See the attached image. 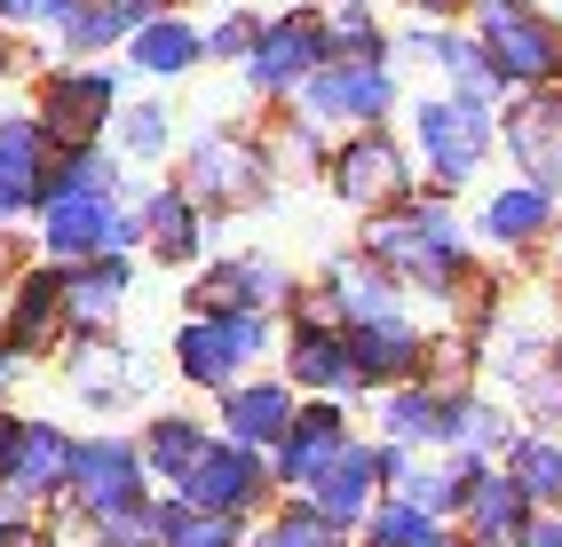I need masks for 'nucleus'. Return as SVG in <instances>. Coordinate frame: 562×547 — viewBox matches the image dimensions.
I'll return each instance as SVG.
<instances>
[{
  "label": "nucleus",
  "instance_id": "f257e3e1",
  "mask_svg": "<svg viewBox=\"0 0 562 547\" xmlns=\"http://www.w3.org/2000/svg\"><path fill=\"white\" fill-rule=\"evenodd\" d=\"M364 254H372L396 286H428V294H452V286L468 278V238H460V223H452L436 199H404V206H389V214H372Z\"/></svg>",
  "mask_w": 562,
  "mask_h": 547
},
{
  "label": "nucleus",
  "instance_id": "f03ea898",
  "mask_svg": "<svg viewBox=\"0 0 562 547\" xmlns=\"http://www.w3.org/2000/svg\"><path fill=\"white\" fill-rule=\"evenodd\" d=\"M412 135H420V159H428V175H436V191H460V182L492 159V135H499V120H492V103L483 96H428V103H412Z\"/></svg>",
  "mask_w": 562,
  "mask_h": 547
},
{
  "label": "nucleus",
  "instance_id": "7ed1b4c3",
  "mask_svg": "<svg viewBox=\"0 0 562 547\" xmlns=\"http://www.w3.org/2000/svg\"><path fill=\"white\" fill-rule=\"evenodd\" d=\"M475 41L507 88H547L562 71V32L531 0H475Z\"/></svg>",
  "mask_w": 562,
  "mask_h": 547
},
{
  "label": "nucleus",
  "instance_id": "20e7f679",
  "mask_svg": "<svg viewBox=\"0 0 562 547\" xmlns=\"http://www.w3.org/2000/svg\"><path fill=\"white\" fill-rule=\"evenodd\" d=\"M270 175H278V159L261 152V143L214 127V135L191 143V159H182V191H191L206 214H231V206H261V199H270Z\"/></svg>",
  "mask_w": 562,
  "mask_h": 547
},
{
  "label": "nucleus",
  "instance_id": "39448f33",
  "mask_svg": "<svg viewBox=\"0 0 562 547\" xmlns=\"http://www.w3.org/2000/svg\"><path fill=\"white\" fill-rule=\"evenodd\" d=\"M261 349H270V310H231V317H199L175 334V365H182V381H199V389H231L238 381V365H254Z\"/></svg>",
  "mask_w": 562,
  "mask_h": 547
},
{
  "label": "nucleus",
  "instance_id": "423d86ee",
  "mask_svg": "<svg viewBox=\"0 0 562 547\" xmlns=\"http://www.w3.org/2000/svg\"><path fill=\"white\" fill-rule=\"evenodd\" d=\"M135 238H143V214H127L120 199H103V191H71V199H48V206H41V246H48V263L127 254Z\"/></svg>",
  "mask_w": 562,
  "mask_h": 547
},
{
  "label": "nucleus",
  "instance_id": "0eeeda50",
  "mask_svg": "<svg viewBox=\"0 0 562 547\" xmlns=\"http://www.w3.org/2000/svg\"><path fill=\"white\" fill-rule=\"evenodd\" d=\"M302 112L310 120H349V127H381L396 112V71L389 64H349V56H325L302 88Z\"/></svg>",
  "mask_w": 562,
  "mask_h": 547
},
{
  "label": "nucleus",
  "instance_id": "6e6552de",
  "mask_svg": "<svg viewBox=\"0 0 562 547\" xmlns=\"http://www.w3.org/2000/svg\"><path fill=\"white\" fill-rule=\"evenodd\" d=\"M270 484H278V468L261 460L254 445H238V436H214V445H206V460H199V468H191V477H182L175 492L191 500V507H206V516H238V524H246Z\"/></svg>",
  "mask_w": 562,
  "mask_h": 547
},
{
  "label": "nucleus",
  "instance_id": "1a4fd4ad",
  "mask_svg": "<svg viewBox=\"0 0 562 547\" xmlns=\"http://www.w3.org/2000/svg\"><path fill=\"white\" fill-rule=\"evenodd\" d=\"M333 191H341L349 206L364 214H389L412 199V159H404V143L381 135V127H357L341 152H333Z\"/></svg>",
  "mask_w": 562,
  "mask_h": 547
},
{
  "label": "nucleus",
  "instance_id": "9d476101",
  "mask_svg": "<svg viewBox=\"0 0 562 547\" xmlns=\"http://www.w3.org/2000/svg\"><path fill=\"white\" fill-rule=\"evenodd\" d=\"M143 445H127V436H80L71 445V477H64V500L80 507V516H111V507L143 500Z\"/></svg>",
  "mask_w": 562,
  "mask_h": 547
},
{
  "label": "nucleus",
  "instance_id": "9b49d317",
  "mask_svg": "<svg viewBox=\"0 0 562 547\" xmlns=\"http://www.w3.org/2000/svg\"><path fill=\"white\" fill-rule=\"evenodd\" d=\"M325 56H333V32H325V16H310V9H285L278 24H261V48L246 56V80H254L261 96H293V88H302Z\"/></svg>",
  "mask_w": 562,
  "mask_h": 547
},
{
  "label": "nucleus",
  "instance_id": "f8f14e48",
  "mask_svg": "<svg viewBox=\"0 0 562 547\" xmlns=\"http://www.w3.org/2000/svg\"><path fill=\"white\" fill-rule=\"evenodd\" d=\"M111 120H120V80L95 64H64L48 71V88H41V127L56 143H95Z\"/></svg>",
  "mask_w": 562,
  "mask_h": 547
},
{
  "label": "nucleus",
  "instance_id": "ddd939ff",
  "mask_svg": "<svg viewBox=\"0 0 562 547\" xmlns=\"http://www.w3.org/2000/svg\"><path fill=\"white\" fill-rule=\"evenodd\" d=\"M499 135H507L522 182H539V191L562 199V88H522L515 112L499 120Z\"/></svg>",
  "mask_w": 562,
  "mask_h": 547
},
{
  "label": "nucleus",
  "instance_id": "4468645a",
  "mask_svg": "<svg viewBox=\"0 0 562 547\" xmlns=\"http://www.w3.org/2000/svg\"><path fill=\"white\" fill-rule=\"evenodd\" d=\"M285 373H293V389H317V397H357L364 389L357 342H349V325H333V317H302V325H293Z\"/></svg>",
  "mask_w": 562,
  "mask_h": 547
},
{
  "label": "nucleus",
  "instance_id": "2eb2a0df",
  "mask_svg": "<svg viewBox=\"0 0 562 547\" xmlns=\"http://www.w3.org/2000/svg\"><path fill=\"white\" fill-rule=\"evenodd\" d=\"M293 302V278L278 263H261V254H231V263L199 270L191 286V310L199 317H231V310H285Z\"/></svg>",
  "mask_w": 562,
  "mask_h": 547
},
{
  "label": "nucleus",
  "instance_id": "dca6fc26",
  "mask_svg": "<svg viewBox=\"0 0 562 547\" xmlns=\"http://www.w3.org/2000/svg\"><path fill=\"white\" fill-rule=\"evenodd\" d=\"M341 453H349V421H341V397H325V405L293 413V428H285V445L270 453V468H278L285 492H310Z\"/></svg>",
  "mask_w": 562,
  "mask_h": 547
},
{
  "label": "nucleus",
  "instance_id": "f3484780",
  "mask_svg": "<svg viewBox=\"0 0 562 547\" xmlns=\"http://www.w3.org/2000/svg\"><path fill=\"white\" fill-rule=\"evenodd\" d=\"M381 484H389V445H357V436H349V453L333 460L302 500H317L341 532H364V516L381 507Z\"/></svg>",
  "mask_w": 562,
  "mask_h": 547
},
{
  "label": "nucleus",
  "instance_id": "a211bd4d",
  "mask_svg": "<svg viewBox=\"0 0 562 547\" xmlns=\"http://www.w3.org/2000/svg\"><path fill=\"white\" fill-rule=\"evenodd\" d=\"M293 413H302L293 405V381H231L222 389V428H231L238 445H254V453H278Z\"/></svg>",
  "mask_w": 562,
  "mask_h": 547
},
{
  "label": "nucleus",
  "instance_id": "6ab92c4d",
  "mask_svg": "<svg viewBox=\"0 0 562 547\" xmlns=\"http://www.w3.org/2000/svg\"><path fill=\"white\" fill-rule=\"evenodd\" d=\"M349 342H357V373L364 389H396V381H420L428 373V342L396 317H372V325H349Z\"/></svg>",
  "mask_w": 562,
  "mask_h": 547
},
{
  "label": "nucleus",
  "instance_id": "aec40b11",
  "mask_svg": "<svg viewBox=\"0 0 562 547\" xmlns=\"http://www.w3.org/2000/svg\"><path fill=\"white\" fill-rule=\"evenodd\" d=\"M531 516H539V507H531V492H522V484L507 477V468H483L475 492H468V507H460L468 547H515Z\"/></svg>",
  "mask_w": 562,
  "mask_h": 547
},
{
  "label": "nucleus",
  "instance_id": "412c9836",
  "mask_svg": "<svg viewBox=\"0 0 562 547\" xmlns=\"http://www.w3.org/2000/svg\"><path fill=\"white\" fill-rule=\"evenodd\" d=\"M71 325V294H64V263H48V270H24L16 278V294H9V334H16V349L32 357V349H56V334Z\"/></svg>",
  "mask_w": 562,
  "mask_h": 547
},
{
  "label": "nucleus",
  "instance_id": "4be33fe9",
  "mask_svg": "<svg viewBox=\"0 0 562 547\" xmlns=\"http://www.w3.org/2000/svg\"><path fill=\"white\" fill-rule=\"evenodd\" d=\"M325 302L341 325H372V317H396V278L372 263V254H341V263H325Z\"/></svg>",
  "mask_w": 562,
  "mask_h": 547
},
{
  "label": "nucleus",
  "instance_id": "5701e85b",
  "mask_svg": "<svg viewBox=\"0 0 562 547\" xmlns=\"http://www.w3.org/2000/svg\"><path fill=\"white\" fill-rule=\"evenodd\" d=\"M64 477H71V436H64L56 421H24L16 468H9V484H0V492H9L16 507H32V500H56Z\"/></svg>",
  "mask_w": 562,
  "mask_h": 547
},
{
  "label": "nucleus",
  "instance_id": "b1692460",
  "mask_svg": "<svg viewBox=\"0 0 562 547\" xmlns=\"http://www.w3.org/2000/svg\"><path fill=\"white\" fill-rule=\"evenodd\" d=\"M143 238H151V254H159V263H199V238H206V206L191 199V191H182V182H175V191H143Z\"/></svg>",
  "mask_w": 562,
  "mask_h": 547
},
{
  "label": "nucleus",
  "instance_id": "393cba45",
  "mask_svg": "<svg viewBox=\"0 0 562 547\" xmlns=\"http://www.w3.org/2000/svg\"><path fill=\"white\" fill-rule=\"evenodd\" d=\"M483 238L507 246V254L554 238V191H539V182H507V191H492V206H483Z\"/></svg>",
  "mask_w": 562,
  "mask_h": 547
},
{
  "label": "nucleus",
  "instance_id": "a878e982",
  "mask_svg": "<svg viewBox=\"0 0 562 547\" xmlns=\"http://www.w3.org/2000/svg\"><path fill=\"white\" fill-rule=\"evenodd\" d=\"M64 294H71V325H103L127 302V254H88V263H64Z\"/></svg>",
  "mask_w": 562,
  "mask_h": 547
},
{
  "label": "nucleus",
  "instance_id": "bb28decb",
  "mask_svg": "<svg viewBox=\"0 0 562 547\" xmlns=\"http://www.w3.org/2000/svg\"><path fill=\"white\" fill-rule=\"evenodd\" d=\"M381 428H389V445H443V428H452V397H436L428 381H396L389 405H381Z\"/></svg>",
  "mask_w": 562,
  "mask_h": 547
},
{
  "label": "nucleus",
  "instance_id": "cd10ccee",
  "mask_svg": "<svg viewBox=\"0 0 562 547\" xmlns=\"http://www.w3.org/2000/svg\"><path fill=\"white\" fill-rule=\"evenodd\" d=\"M206 421H191V413H159L151 428H143V468H151V477H167V484H182L191 477V468L206 460Z\"/></svg>",
  "mask_w": 562,
  "mask_h": 547
},
{
  "label": "nucleus",
  "instance_id": "c85d7f7f",
  "mask_svg": "<svg viewBox=\"0 0 562 547\" xmlns=\"http://www.w3.org/2000/svg\"><path fill=\"white\" fill-rule=\"evenodd\" d=\"M412 48H420L428 64L452 71V88H460V96H483V103H492V96L507 88L499 71H492V56H483V41H460V32H412Z\"/></svg>",
  "mask_w": 562,
  "mask_h": 547
},
{
  "label": "nucleus",
  "instance_id": "c756f323",
  "mask_svg": "<svg viewBox=\"0 0 562 547\" xmlns=\"http://www.w3.org/2000/svg\"><path fill=\"white\" fill-rule=\"evenodd\" d=\"M56 32H64V48H71V56H95V48L135 41V16H127V0H64Z\"/></svg>",
  "mask_w": 562,
  "mask_h": 547
},
{
  "label": "nucleus",
  "instance_id": "7c9ffc66",
  "mask_svg": "<svg viewBox=\"0 0 562 547\" xmlns=\"http://www.w3.org/2000/svg\"><path fill=\"white\" fill-rule=\"evenodd\" d=\"M143 71H159V80H175V71H191L199 56H206V32H191L182 16H151L135 32V48H127Z\"/></svg>",
  "mask_w": 562,
  "mask_h": 547
},
{
  "label": "nucleus",
  "instance_id": "2f4dec72",
  "mask_svg": "<svg viewBox=\"0 0 562 547\" xmlns=\"http://www.w3.org/2000/svg\"><path fill=\"white\" fill-rule=\"evenodd\" d=\"M507 477L531 492V507H562V436H515Z\"/></svg>",
  "mask_w": 562,
  "mask_h": 547
},
{
  "label": "nucleus",
  "instance_id": "473e14b6",
  "mask_svg": "<svg viewBox=\"0 0 562 547\" xmlns=\"http://www.w3.org/2000/svg\"><path fill=\"white\" fill-rule=\"evenodd\" d=\"M357 547H443V516H428V507H412V500H381L364 516Z\"/></svg>",
  "mask_w": 562,
  "mask_h": 547
},
{
  "label": "nucleus",
  "instance_id": "72a5a7b5",
  "mask_svg": "<svg viewBox=\"0 0 562 547\" xmlns=\"http://www.w3.org/2000/svg\"><path fill=\"white\" fill-rule=\"evenodd\" d=\"M254 547H349V532L325 516L317 500H285L270 524H261V539Z\"/></svg>",
  "mask_w": 562,
  "mask_h": 547
},
{
  "label": "nucleus",
  "instance_id": "f704fd0d",
  "mask_svg": "<svg viewBox=\"0 0 562 547\" xmlns=\"http://www.w3.org/2000/svg\"><path fill=\"white\" fill-rule=\"evenodd\" d=\"M443 445L492 460V453H507V445H515V428H507V413L483 405V397H452V428H443Z\"/></svg>",
  "mask_w": 562,
  "mask_h": 547
},
{
  "label": "nucleus",
  "instance_id": "c9c22d12",
  "mask_svg": "<svg viewBox=\"0 0 562 547\" xmlns=\"http://www.w3.org/2000/svg\"><path fill=\"white\" fill-rule=\"evenodd\" d=\"M88 532H95V547H167V516H159L151 492L111 507V516H88Z\"/></svg>",
  "mask_w": 562,
  "mask_h": 547
},
{
  "label": "nucleus",
  "instance_id": "e433bc0d",
  "mask_svg": "<svg viewBox=\"0 0 562 547\" xmlns=\"http://www.w3.org/2000/svg\"><path fill=\"white\" fill-rule=\"evenodd\" d=\"M325 32H333V56H349V64H389V41H381V24L364 16V0H333Z\"/></svg>",
  "mask_w": 562,
  "mask_h": 547
},
{
  "label": "nucleus",
  "instance_id": "4c0bfd02",
  "mask_svg": "<svg viewBox=\"0 0 562 547\" xmlns=\"http://www.w3.org/2000/svg\"><path fill=\"white\" fill-rule=\"evenodd\" d=\"M120 152L127 159H159L167 152V103H127L120 112Z\"/></svg>",
  "mask_w": 562,
  "mask_h": 547
},
{
  "label": "nucleus",
  "instance_id": "58836bf2",
  "mask_svg": "<svg viewBox=\"0 0 562 547\" xmlns=\"http://www.w3.org/2000/svg\"><path fill=\"white\" fill-rule=\"evenodd\" d=\"M254 48H261V16H222L206 32V56H222V64H246Z\"/></svg>",
  "mask_w": 562,
  "mask_h": 547
},
{
  "label": "nucleus",
  "instance_id": "ea45409f",
  "mask_svg": "<svg viewBox=\"0 0 562 547\" xmlns=\"http://www.w3.org/2000/svg\"><path fill=\"white\" fill-rule=\"evenodd\" d=\"M64 0H0V24H56Z\"/></svg>",
  "mask_w": 562,
  "mask_h": 547
},
{
  "label": "nucleus",
  "instance_id": "a19ab883",
  "mask_svg": "<svg viewBox=\"0 0 562 547\" xmlns=\"http://www.w3.org/2000/svg\"><path fill=\"white\" fill-rule=\"evenodd\" d=\"M515 547H562V507H539L531 524H522V539Z\"/></svg>",
  "mask_w": 562,
  "mask_h": 547
},
{
  "label": "nucleus",
  "instance_id": "79ce46f5",
  "mask_svg": "<svg viewBox=\"0 0 562 547\" xmlns=\"http://www.w3.org/2000/svg\"><path fill=\"white\" fill-rule=\"evenodd\" d=\"M16 445H24V421L0 413V484H9V468H16Z\"/></svg>",
  "mask_w": 562,
  "mask_h": 547
},
{
  "label": "nucleus",
  "instance_id": "37998d69",
  "mask_svg": "<svg viewBox=\"0 0 562 547\" xmlns=\"http://www.w3.org/2000/svg\"><path fill=\"white\" fill-rule=\"evenodd\" d=\"M24 373V349H16V334H9V317H0V381H16Z\"/></svg>",
  "mask_w": 562,
  "mask_h": 547
},
{
  "label": "nucleus",
  "instance_id": "c03bdc74",
  "mask_svg": "<svg viewBox=\"0 0 562 547\" xmlns=\"http://www.w3.org/2000/svg\"><path fill=\"white\" fill-rule=\"evenodd\" d=\"M404 9H420V16H436V24H443V16H460V9H475V0H404Z\"/></svg>",
  "mask_w": 562,
  "mask_h": 547
},
{
  "label": "nucleus",
  "instance_id": "a18cd8bd",
  "mask_svg": "<svg viewBox=\"0 0 562 547\" xmlns=\"http://www.w3.org/2000/svg\"><path fill=\"white\" fill-rule=\"evenodd\" d=\"M0 71H9V56H0Z\"/></svg>",
  "mask_w": 562,
  "mask_h": 547
},
{
  "label": "nucleus",
  "instance_id": "49530a36",
  "mask_svg": "<svg viewBox=\"0 0 562 547\" xmlns=\"http://www.w3.org/2000/svg\"><path fill=\"white\" fill-rule=\"evenodd\" d=\"M443 547H452V539H443Z\"/></svg>",
  "mask_w": 562,
  "mask_h": 547
},
{
  "label": "nucleus",
  "instance_id": "de8ad7c7",
  "mask_svg": "<svg viewBox=\"0 0 562 547\" xmlns=\"http://www.w3.org/2000/svg\"><path fill=\"white\" fill-rule=\"evenodd\" d=\"M554 80H562V71H554Z\"/></svg>",
  "mask_w": 562,
  "mask_h": 547
}]
</instances>
